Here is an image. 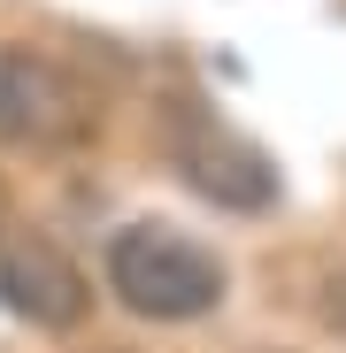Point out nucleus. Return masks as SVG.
<instances>
[{
	"label": "nucleus",
	"mask_w": 346,
	"mask_h": 353,
	"mask_svg": "<svg viewBox=\"0 0 346 353\" xmlns=\"http://www.w3.org/2000/svg\"><path fill=\"white\" fill-rule=\"evenodd\" d=\"M100 276L146 323H200L223 307V284H231L223 261L200 239H185L177 223H124L100 254Z\"/></svg>",
	"instance_id": "obj_1"
},
{
	"label": "nucleus",
	"mask_w": 346,
	"mask_h": 353,
	"mask_svg": "<svg viewBox=\"0 0 346 353\" xmlns=\"http://www.w3.org/2000/svg\"><path fill=\"white\" fill-rule=\"evenodd\" d=\"M100 131V92L46 46L0 39V146L62 154Z\"/></svg>",
	"instance_id": "obj_2"
},
{
	"label": "nucleus",
	"mask_w": 346,
	"mask_h": 353,
	"mask_svg": "<svg viewBox=\"0 0 346 353\" xmlns=\"http://www.w3.org/2000/svg\"><path fill=\"white\" fill-rule=\"evenodd\" d=\"M169 154H177L185 185L208 192L215 208H269V200H277V169H269V154L247 146L239 131H223L215 115L177 108V115H169Z\"/></svg>",
	"instance_id": "obj_3"
},
{
	"label": "nucleus",
	"mask_w": 346,
	"mask_h": 353,
	"mask_svg": "<svg viewBox=\"0 0 346 353\" xmlns=\"http://www.w3.org/2000/svg\"><path fill=\"white\" fill-rule=\"evenodd\" d=\"M0 307L39 323V330H77L93 307V284L62 246L31 239V230H0Z\"/></svg>",
	"instance_id": "obj_4"
},
{
	"label": "nucleus",
	"mask_w": 346,
	"mask_h": 353,
	"mask_svg": "<svg viewBox=\"0 0 346 353\" xmlns=\"http://www.w3.org/2000/svg\"><path fill=\"white\" fill-rule=\"evenodd\" d=\"M0 230H8V223H0Z\"/></svg>",
	"instance_id": "obj_5"
}]
</instances>
